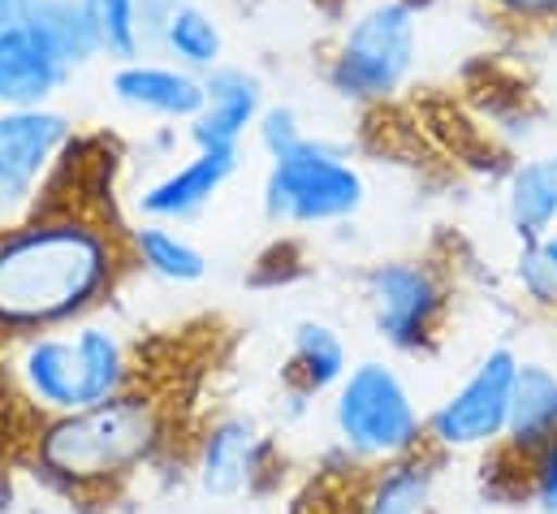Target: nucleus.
<instances>
[{"instance_id":"obj_1","label":"nucleus","mask_w":557,"mask_h":514,"mask_svg":"<svg viewBox=\"0 0 557 514\" xmlns=\"http://www.w3.org/2000/svg\"><path fill=\"white\" fill-rule=\"evenodd\" d=\"M117 277V247L78 217L0 234V333H44L91 311Z\"/></svg>"},{"instance_id":"obj_2","label":"nucleus","mask_w":557,"mask_h":514,"mask_svg":"<svg viewBox=\"0 0 557 514\" xmlns=\"http://www.w3.org/2000/svg\"><path fill=\"white\" fill-rule=\"evenodd\" d=\"M160 432L156 402L117 393L100 406L57 415L39 432V463L65 485H109L151 458Z\"/></svg>"},{"instance_id":"obj_3","label":"nucleus","mask_w":557,"mask_h":514,"mask_svg":"<svg viewBox=\"0 0 557 514\" xmlns=\"http://www.w3.org/2000/svg\"><path fill=\"white\" fill-rule=\"evenodd\" d=\"M333 432L346 454L363 463H398L428 441L411 389L385 359H363L342 377L333 393Z\"/></svg>"},{"instance_id":"obj_4","label":"nucleus","mask_w":557,"mask_h":514,"mask_svg":"<svg viewBox=\"0 0 557 514\" xmlns=\"http://www.w3.org/2000/svg\"><path fill=\"white\" fill-rule=\"evenodd\" d=\"M363 173L333 147L302 138L273 156L264 178V217L277 225H333L363 208Z\"/></svg>"},{"instance_id":"obj_5","label":"nucleus","mask_w":557,"mask_h":514,"mask_svg":"<svg viewBox=\"0 0 557 514\" xmlns=\"http://www.w3.org/2000/svg\"><path fill=\"white\" fill-rule=\"evenodd\" d=\"M419 61V22L416 9L407 0H376L372 9H363L333 65H329V83L333 91H342L346 100H389L394 91H403V83L411 78Z\"/></svg>"},{"instance_id":"obj_6","label":"nucleus","mask_w":557,"mask_h":514,"mask_svg":"<svg viewBox=\"0 0 557 514\" xmlns=\"http://www.w3.org/2000/svg\"><path fill=\"white\" fill-rule=\"evenodd\" d=\"M515 372H519V355L510 346H493L475 364V372L423 419L428 441L436 450H454V454L497 445L506 437V419H510Z\"/></svg>"},{"instance_id":"obj_7","label":"nucleus","mask_w":557,"mask_h":514,"mask_svg":"<svg viewBox=\"0 0 557 514\" xmlns=\"http://www.w3.org/2000/svg\"><path fill=\"white\" fill-rule=\"evenodd\" d=\"M368 294V311L376 325V338L403 355H416L432 342L441 307H445V290L441 277L419 264V259H389L376 264L363 281Z\"/></svg>"},{"instance_id":"obj_8","label":"nucleus","mask_w":557,"mask_h":514,"mask_svg":"<svg viewBox=\"0 0 557 514\" xmlns=\"http://www.w3.org/2000/svg\"><path fill=\"white\" fill-rule=\"evenodd\" d=\"M203 109L190 122V143L208 147V151H234L243 143V134L260 122L264 113V87L256 74L234 70V65H216L203 74Z\"/></svg>"},{"instance_id":"obj_9","label":"nucleus","mask_w":557,"mask_h":514,"mask_svg":"<svg viewBox=\"0 0 557 514\" xmlns=\"http://www.w3.org/2000/svg\"><path fill=\"white\" fill-rule=\"evenodd\" d=\"M234 173H238V147L234 151L195 147V156L186 164H177L173 173H164L160 182H151L143 191L139 212L147 221H190L221 195V186Z\"/></svg>"},{"instance_id":"obj_10","label":"nucleus","mask_w":557,"mask_h":514,"mask_svg":"<svg viewBox=\"0 0 557 514\" xmlns=\"http://www.w3.org/2000/svg\"><path fill=\"white\" fill-rule=\"evenodd\" d=\"M109 87H113L117 105L147 113V118H164V122H195L208 100L203 74H190L182 65H156V61L117 65Z\"/></svg>"},{"instance_id":"obj_11","label":"nucleus","mask_w":557,"mask_h":514,"mask_svg":"<svg viewBox=\"0 0 557 514\" xmlns=\"http://www.w3.org/2000/svg\"><path fill=\"white\" fill-rule=\"evenodd\" d=\"M70 78V65L22 22L0 35V109H44Z\"/></svg>"},{"instance_id":"obj_12","label":"nucleus","mask_w":557,"mask_h":514,"mask_svg":"<svg viewBox=\"0 0 557 514\" xmlns=\"http://www.w3.org/2000/svg\"><path fill=\"white\" fill-rule=\"evenodd\" d=\"M17 381L39 411H52V415L83 411V397H78L83 372H78L74 338H52V333L30 338L17 355Z\"/></svg>"},{"instance_id":"obj_13","label":"nucleus","mask_w":557,"mask_h":514,"mask_svg":"<svg viewBox=\"0 0 557 514\" xmlns=\"http://www.w3.org/2000/svg\"><path fill=\"white\" fill-rule=\"evenodd\" d=\"M260 432L251 419L234 415L208 428L203 450H199V489L208 498H234L251 485L256 467H260Z\"/></svg>"},{"instance_id":"obj_14","label":"nucleus","mask_w":557,"mask_h":514,"mask_svg":"<svg viewBox=\"0 0 557 514\" xmlns=\"http://www.w3.org/2000/svg\"><path fill=\"white\" fill-rule=\"evenodd\" d=\"M515 454L536 458L549 441H557V372L545 364H519L515 393H510V419L502 437Z\"/></svg>"},{"instance_id":"obj_15","label":"nucleus","mask_w":557,"mask_h":514,"mask_svg":"<svg viewBox=\"0 0 557 514\" xmlns=\"http://www.w3.org/2000/svg\"><path fill=\"white\" fill-rule=\"evenodd\" d=\"M70 143V118L52 113L48 105L44 109H0V160L35 182L52 160L57 151Z\"/></svg>"},{"instance_id":"obj_16","label":"nucleus","mask_w":557,"mask_h":514,"mask_svg":"<svg viewBox=\"0 0 557 514\" xmlns=\"http://www.w3.org/2000/svg\"><path fill=\"white\" fill-rule=\"evenodd\" d=\"M506 217L523 243L557 230V151L523 160L506 182Z\"/></svg>"},{"instance_id":"obj_17","label":"nucleus","mask_w":557,"mask_h":514,"mask_svg":"<svg viewBox=\"0 0 557 514\" xmlns=\"http://www.w3.org/2000/svg\"><path fill=\"white\" fill-rule=\"evenodd\" d=\"M22 26L35 30L70 70L104 57L83 0H22Z\"/></svg>"},{"instance_id":"obj_18","label":"nucleus","mask_w":557,"mask_h":514,"mask_svg":"<svg viewBox=\"0 0 557 514\" xmlns=\"http://www.w3.org/2000/svg\"><path fill=\"white\" fill-rule=\"evenodd\" d=\"M182 70L190 74H208L221 65V52H225V35L216 26V17L190 0H173L169 13H164V26H160V39H156Z\"/></svg>"},{"instance_id":"obj_19","label":"nucleus","mask_w":557,"mask_h":514,"mask_svg":"<svg viewBox=\"0 0 557 514\" xmlns=\"http://www.w3.org/2000/svg\"><path fill=\"white\" fill-rule=\"evenodd\" d=\"M74 346H78V372H83V389H78L83 406H100L126 389V351L113 329L83 325L74 333Z\"/></svg>"},{"instance_id":"obj_20","label":"nucleus","mask_w":557,"mask_h":514,"mask_svg":"<svg viewBox=\"0 0 557 514\" xmlns=\"http://www.w3.org/2000/svg\"><path fill=\"white\" fill-rule=\"evenodd\" d=\"M289 351H294V368H298V381H302L307 393L337 389L342 377L350 372L346 346L324 320H298L294 338H289Z\"/></svg>"},{"instance_id":"obj_21","label":"nucleus","mask_w":557,"mask_h":514,"mask_svg":"<svg viewBox=\"0 0 557 514\" xmlns=\"http://www.w3.org/2000/svg\"><path fill=\"white\" fill-rule=\"evenodd\" d=\"M135 256L151 277L173 281V285H195L208 272L203 252L195 243H186L182 234H173L169 221H147L135 230Z\"/></svg>"},{"instance_id":"obj_22","label":"nucleus","mask_w":557,"mask_h":514,"mask_svg":"<svg viewBox=\"0 0 557 514\" xmlns=\"http://www.w3.org/2000/svg\"><path fill=\"white\" fill-rule=\"evenodd\" d=\"M432 480H436V467L428 458L407 454L372 480V493L363 498V514H423L432 506Z\"/></svg>"},{"instance_id":"obj_23","label":"nucleus","mask_w":557,"mask_h":514,"mask_svg":"<svg viewBox=\"0 0 557 514\" xmlns=\"http://www.w3.org/2000/svg\"><path fill=\"white\" fill-rule=\"evenodd\" d=\"M87 22L100 39V52L113 61H139L143 35H139V9L143 0H83Z\"/></svg>"},{"instance_id":"obj_24","label":"nucleus","mask_w":557,"mask_h":514,"mask_svg":"<svg viewBox=\"0 0 557 514\" xmlns=\"http://www.w3.org/2000/svg\"><path fill=\"white\" fill-rule=\"evenodd\" d=\"M515 277L523 285V294L541 307H557V230L532 238L523 247V256L515 264Z\"/></svg>"},{"instance_id":"obj_25","label":"nucleus","mask_w":557,"mask_h":514,"mask_svg":"<svg viewBox=\"0 0 557 514\" xmlns=\"http://www.w3.org/2000/svg\"><path fill=\"white\" fill-rule=\"evenodd\" d=\"M260 147L269 151V160L273 156H281V151H289L294 143H302L307 134L298 130V118H294V109H285V105H277V109H264L260 113Z\"/></svg>"},{"instance_id":"obj_26","label":"nucleus","mask_w":557,"mask_h":514,"mask_svg":"<svg viewBox=\"0 0 557 514\" xmlns=\"http://www.w3.org/2000/svg\"><path fill=\"white\" fill-rule=\"evenodd\" d=\"M532 506L536 514H557V441L532 458Z\"/></svg>"},{"instance_id":"obj_27","label":"nucleus","mask_w":557,"mask_h":514,"mask_svg":"<svg viewBox=\"0 0 557 514\" xmlns=\"http://www.w3.org/2000/svg\"><path fill=\"white\" fill-rule=\"evenodd\" d=\"M488 4L515 22H557V0H488Z\"/></svg>"},{"instance_id":"obj_28","label":"nucleus","mask_w":557,"mask_h":514,"mask_svg":"<svg viewBox=\"0 0 557 514\" xmlns=\"http://www.w3.org/2000/svg\"><path fill=\"white\" fill-rule=\"evenodd\" d=\"M26 191H30V182H26V178H17V173L0 160V208L22 204V199H26Z\"/></svg>"},{"instance_id":"obj_29","label":"nucleus","mask_w":557,"mask_h":514,"mask_svg":"<svg viewBox=\"0 0 557 514\" xmlns=\"http://www.w3.org/2000/svg\"><path fill=\"white\" fill-rule=\"evenodd\" d=\"M22 22V0H0V35Z\"/></svg>"}]
</instances>
